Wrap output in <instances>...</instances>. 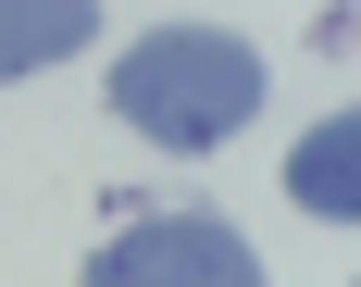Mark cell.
Wrapping results in <instances>:
<instances>
[{
  "instance_id": "cell-1",
  "label": "cell",
  "mask_w": 361,
  "mask_h": 287,
  "mask_svg": "<svg viewBox=\"0 0 361 287\" xmlns=\"http://www.w3.org/2000/svg\"><path fill=\"white\" fill-rule=\"evenodd\" d=\"M112 112H125L149 150H224L262 112V50L237 25H149L137 50L112 63Z\"/></svg>"
},
{
  "instance_id": "cell-2",
  "label": "cell",
  "mask_w": 361,
  "mask_h": 287,
  "mask_svg": "<svg viewBox=\"0 0 361 287\" xmlns=\"http://www.w3.org/2000/svg\"><path fill=\"white\" fill-rule=\"evenodd\" d=\"M87 287H262V250L224 213H149L87 250Z\"/></svg>"
},
{
  "instance_id": "cell-3",
  "label": "cell",
  "mask_w": 361,
  "mask_h": 287,
  "mask_svg": "<svg viewBox=\"0 0 361 287\" xmlns=\"http://www.w3.org/2000/svg\"><path fill=\"white\" fill-rule=\"evenodd\" d=\"M100 37V0H0V88Z\"/></svg>"
},
{
  "instance_id": "cell-4",
  "label": "cell",
  "mask_w": 361,
  "mask_h": 287,
  "mask_svg": "<svg viewBox=\"0 0 361 287\" xmlns=\"http://www.w3.org/2000/svg\"><path fill=\"white\" fill-rule=\"evenodd\" d=\"M349 150H361L349 112L299 138V163H287V200H299V213H324V225H349V213H361V163H349Z\"/></svg>"
}]
</instances>
